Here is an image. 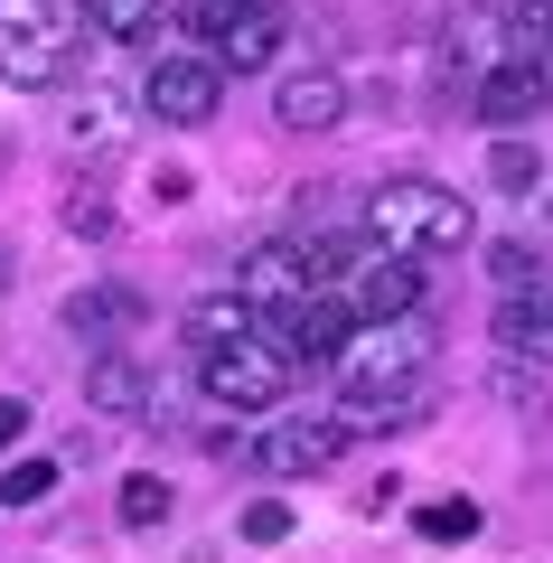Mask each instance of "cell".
Masks as SVG:
<instances>
[{"instance_id": "2", "label": "cell", "mask_w": 553, "mask_h": 563, "mask_svg": "<svg viewBox=\"0 0 553 563\" xmlns=\"http://www.w3.org/2000/svg\"><path fill=\"white\" fill-rule=\"evenodd\" d=\"M85 57L76 0H0V85H66Z\"/></svg>"}, {"instance_id": "23", "label": "cell", "mask_w": 553, "mask_h": 563, "mask_svg": "<svg viewBox=\"0 0 553 563\" xmlns=\"http://www.w3.org/2000/svg\"><path fill=\"white\" fill-rule=\"evenodd\" d=\"M244 536H254V544H281V536H291V507H281V498H254V507H244Z\"/></svg>"}, {"instance_id": "30", "label": "cell", "mask_w": 553, "mask_h": 563, "mask_svg": "<svg viewBox=\"0 0 553 563\" xmlns=\"http://www.w3.org/2000/svg\"><path fill=\"white\" fill-rule=\"evenodd\" d=\"M544 47H553V29H544Z\"/></svg>"}, {"instance_id": "20", "label": "cell", "mask_w": 553, "mask_h": 563, "mask_svg": "<svg viewBox=\"0 0 553 563\" xmlns=\"http://www.w3.org/2000/svg\"><path fill=\"white\" fill-rule=\"evenodd\" d=\"M47 498H57V461H10L0 507H47Z\"/></svg>"}, {"instance_id": "26", "label": "cell", "mask_w": 553, "mask_h": 563, "mask_svg": "<svg viewBox=\"0 0 553 563\" xmlns=\"http://www.w3.org/2000/svg\"><path fill=\"white\" fill-rule=\"evenodd\" d=\"M516 29H526V38H534V29H553V0H516Z\"/></svg>"}, {"instance_id": "29", "label": "cell", "mask_w": 553, "mask_h": 563, "mask_svg": "<svg viewBox=\"0 0 553 563\" xmlns=\"http://www.w3.org/2000/svg\"><path fill=\"white\" fill-rule=\"evenodd\" d=\"M0 169H10V132H0Z\"/></svg>"}, {"instance_id": "15", "label": "cell", "mask_w": 553, "mask_h": 563, "mask_svg": "<svg viewBox=\"0 0 553 563\" xmlns=\"http://www.w3.org/2000/svg\"><path fill=\"white\" fill-rule=\"evenodd\" d=\"M497 339L507 347H553V282H516L497 301Z\"/></svg>"}, {"instance_id": "8", "label": "cell", "mask_w": 553, "mask_h": 563, "mask_svg": "<svg viewBox=\"0 0 553 563\" xmlns=\"http://www.w3.org/2000/svg\"><path fill=\"white\" fill-rule=\"evenodd\" d=\"M544 113H553L544 57H507V66L478 76V122H488V132H526V122H544Z\"/></svg>"}, {"instance_id": "13", "label": "cell", "mask_w": 553, "mask_h": 563, "mask_svg": "<svg viewBox=\"0 0 553 563\" xmlns=\"http://www.w3.org/2000/svg\"><path fill=\"white\" fill-rule=\"evenodd\" d=\"M85 38H113V47H141L169 29V0H76Z\"/></svg>"}, {"instance_id": "25", "label": "cell", "mask_w": 553, "mask_h": 563, "mask_svg": "<svg viewBox=\"0 0 553 563\" xmlns=\"http://www.w3.org/2000/svg\"><path fill=\"white\" fill-rule=\"evenodd\" d=\"M20 432H29V404H20V395H0V451H20Z\"/></svg>"}, {"instance_id": "3", "label": "cell", "mask_w": 553, "mask_h": 563, "mask_svg": "<svg viewBox=\"0 0 553 563\" xmlns=\"http://www.w3.org/2000/svg\"><path fill=\"white\" fill-rule=\"evenodd\" d=\"M422 357H432L422 320H356L329 366H338V385H347V404H395V395H413Z\"/></svg>"}, {"instance_id": "16", "label": "cell", "mask_w": 553, "mask_h": 563, "mask_svg": "<svg viewBox=\"0 0 553 563\" xmlns=\"http://www.w3.org/2000/svg\"><path fill=\"white\" fill-rule=\"evenodd\" d=\"M85 395H95L103 413H122V422H132L141 404H151V385H141V366H132V357H95V366H85Z\"/></svg>"}, {"instance_id": "14", "label": "cell", "mask_w": 553, "mask_h": 563, "mask_svg": "<svg viewBox=\"0 0 553 563\" xmlns=\"http://www.w3.org/2000/svg\"><path fill=\"white\" fill-rule=\"evenodd\" d=\"M178 329H188V347L207 357V347H235V339H254L263 320L235 301V291H207V301H188V320H178Z\"/></svg>"}, {"instance_id": "27", "label": "cell", "mask_w": 553, "mask_h": 563, "mask_svg": "<svg viewBox=\"0 0 553 563\" xmlns=\"http://www.w3.org/2000/svg\"><path fill=\"white\" fill-rule=\"evenodd\" d=\"M10 282H20V254H10V235H0V291H10Z\"/></svg>"}, {"instance_id": "28", "label": "cell", "mask_w": 553, "mask_h": 563, "mask_svg": "<svg viewBox=\"0 0 553 563\" xmlns=\"http://www.w3.org/2000/svg\"><path fill=\"white\" fill-rule=\"evenodd\" d=\"M225 10H254V0H198V20H225Z\"/></svg>"}, {"instance_id": "12", "label": "cell", "mask_w": 553, "mask_h": 563, "mask_svg": "<svg viewBox=\"0 0 553 563\" xmlns=\"http://www.w3.org/2000/svg\"><path fill=\"white\" fill-rule=\"evenodd\" d=\"M273 122L281 132H338V122H347V85H338L329 66H300V76H281Z\"/></svg>"}, {"instance_id": "11", "label": "cell", "mask_w": 553, "mask_h": 563, "mask_svg": "<svg viewBox=\"0 0 553 563\" xmlns=\"http://www.w3.org/2000/svg\"><path fill=\"white\" fill-rule=\"evenodd\" d=\"M347 301H329V291H310V301H300V310H281V320H263V339H273L281 347V357H291V366H329L338 357V347H347Z\"/></svg>"}, {"instance_id": "9", "label": "cell", "mask_w": 553, "mask_h": 563, "mask_svg": "<svg viewBox=\"0 0 553 563\" xmlns=\"http://www.w3.org/2000/svg\"><path fill=\"white\" fill-rule=\"evenodd\" d=\"M338 451H347V422H300V413H281L273 432L254 442V470H263V479H319Z\"/></svg>"}, {"instance_id": "6", "label": "cell", "mask_w": 553, "mask_h": 563, "mask_svg": "<svg viewBox=\"0 0 553 563\" xmlns=\"http://www.w3.org/2000/svg\"><path fill=\"white\" fill-rule=\"evenodd\" d=\"M217 103H225V76H217L207 57H159L151 76H141V113L169 122V132H198V122H217Z\"/></svg>"}, {"instance_id": "4", "label": "cell", "mask_w": 553, "mask_h": 563, "mask_svg": "<svg viewBox=\"0 0 553 563\" xmlns=\"http://www.w3.org/2000/svg\"><path fill=\"white\" fill-rule=\"evenodd\" d=\"M338 263H347L338 244H254L244 273H235V301L254 310V320H281V310H300L310 291H329Z\"/></svg>"}, {"instance_id": "24", "label": "cell", "mask_w": 553, "mask_h": 563, "mask_svg": "<svg viewBox=\"0 0 553 563\" xmlns=\"http://www.w3.org/2000/svg\"><path fill=\"white\" fill-rule=\"evenodd\" d=\"M66 225H76V235H103L113 217H103V198H66Z\"/></svg>"}, {"instance_id": "18", "label": "cell", "mask_w": 553, "mask_h": 563, "mask_svg": "<svg viewBox=\"0 0 553 563\" xmlns=\"http://www.w3.org/2000/svg\"><path fill=\"white\" fill-rule=\"evenodd\" d=\"M122 132H132V113H122V95H85V113H76V151H113Z\"/></svg>"}, {"instance_id": "17", "label": "cell", "mask_w": 553, "mask_h": 563, "mask_svg": "<svg viewBox=\"0 0 553 563\" xmlns=\"http://www.w3.org/2000/svg\"><path fill=\"white\" fill-rule=\"evenodd\" d=\"M488 188H507V198H534V188H544L534 141H516V132H497V141H488Z\"/></svg>"}, {"instance_id": "10", "label": "cell", "mask_w": 553, "mask_h": 563, "mask_svg": "<svg viewBox=\"0 0 553 563\" xmlns=\"http://www.w3.org/2000/svg\"><path fill=\"white\" fill-rule=\"evenodd\" d=\"M217 29V76H263V66L281 57V38H291V20H281L273 0H254V10H225V20H207Z\"/></svg>"}, {"instance_id": "22", "label": "cell", "mask_w": 553, "mask_h": 563, "mask_svg": "<svg viewBox=\"0 0 553 563\" xmlns=\"http://www.w3.org/2000/svg\"><path fill=\"white\" fill-rule=\"evenodd\" d=\"M122 526H169V488L159 479H122Z\"/></svg>"}, {"instance_id": "5", "label": "cell", "mask_w": 553, "mask_h": 563, "mask_svg": "<svg viewBox=\"0 0 553 563\" xmlns=\"http://www.w3.org/2000/svg\"><path fill=\"white\" fill-rule=\"evenodd\" d=\"M198 385H207V404H225V413H273V404L291 395V357L254 329V339H235V347H207Z\"/></svg>"}, {"instance_id": "21", "label": "cell", "mask_w": 553, "mask_h": 563, "mask_svg": "<svg viewBox=\"0 0 553 563\" xmlns=\"http://www.w3.org/2000/svg\"><path fill=\"white\" fill-rule=\"evenodd\" d=\"M422 536H432V544H469V536H478V507H469V498L422 507Z\"/></svg>"}, {"instance_id": "7", "label": "cell", "mask_w": 553, "mask_h": 563, "mask_svg": "<svg viewBox=\"0 0 553 563\" xmlns=\"http://www.w3.org/2000/svg\"><path fill=\"white\" fill-rule=\"evenodd\" d=\"M338 273H347V291H356V310H347V320H413L422 273H413L403 254H385V244H356V254L338 263Z\"/></svg>"}, {"instance_id": "19", "label": "cell", "mask_w": 553, "mask_h": 563, "mask_svg": "<svg viewBox=\"0 0 553 563\" xmlns=\"http://www.w3.org/2000/svg\"><path fill=\"white\" fill-rule=\"evenodd\" d=\"M122 320H132L122 291H76V301H66V329H76V339H103V329H122Z\"/></svg>"}, {"instance_id": "1", "label": "cell", "mask_w": 553, "mask_h": 563, "mask_svg": "<svg viewBox=\"0 0 553 563\" xmlns=\"http://www.w3.org/2000/svg\"><path fill=\"white\" fill-rule=\"evenodd\" d=\"M356 225H366V244H385V254H403V263L460 254V244L478 235V225H469V198L441 188V179H385V188H366Z\"/></svg>"}]
</instances>
